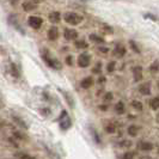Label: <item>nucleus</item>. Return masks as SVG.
Returning <instances> with one entry per match:
<instances>
[{
    "label": "nucleus",
    "instance_id": "f257e3e1",
    "mask_svg": "<svg viewBox=\"0 0 159 159\" xmlns=\"http://www.w3.org/2000/svg\"><path fill=\"white\" fill-rule=\"evenodd\" d=\"M64 19L66 23L71 24V25H78L83 22V17L78 13H75V12H66Z\"/></svg>",
    "mask_w": 159,
    "mask_h": 159
},
{
    "label": "nucleus",
    "instance_id": "f03ea898",
    "mask_svg": "<svg viewBox=\"0 0 159 159\" xmlns=\"http://www.w3.org/2000/svg\"><path fill=\"white\" fill-rule=\"evenodd\" d=\"M71 125H72V121L70 119V116L67 115L66 111H62L61 116H60V127H61V129L67 130L68 128L71 127Z\"/></svg>",
    "mask_w": 159,
    "mask_h": 159
},
{
    "label": "nucleus",
    "instance_id": "7ed1b4c3",
    "mask_svg": "<svg viewBox=\"0 0 159 159\" xmlns=\"http://www.w3.org/2000/svg\"><path fill=\"white\" fill-rule=\"evenodd\" d=\"M90 61H91V56L89 55L88 53H83L78 57V66L81 68H86L90 65Z\"/></svg>",
    "mask_w": 159,
    "mask_h": 159
},
{
    "label": "nucleus",
    "instance_id": "20e7f679",
    "mask_svg": "<svg viewBox=\"0 0 159 159\" xmlns=\"http://www.w3.org/2000/svg\"><path fill=\"white\" fill-rule=\"evenodd\" d=\"M28 23H29V25L31 26L32 29H40L41 26H42V24H43V20H42L41 17L31 16V17H29Z\"/></svg>",
    "mask_w": 159,
    "mask_h": 159
},
{
    "label": "nucleus",
    "instance_id": "39448f33",
    "mask_svg": "<svg viewBox=\"0 0 159 159\" xmlns=\"http://www.w3.org/2000/svg\"><path fill=\"white\" fill-rule=\"evenodd\" d=\"M39 1H34V0H28V1H24L23 4H22V6H23L24 11H26V12H29V11H32V10H36L37 6H39Z\"/></svg>",
    "mask_w": 159,
    "mask_h": 159
},
{
    "label": "nucleus",
    "instance_id": "423d86ee",
    "mask_svg": "<svg viewBox=\"0 0 159 159\" xmlns=\"http://www.w3.org/2000/svg\"><path fill=\"white\" fill-rule=\"evenodd\" d=\"M78 32L75 31L74 29H66L64 31V37L67 41H73V40H77L78 39Z\"/></svg>",
    "mask_w": 159,
    "mask_h": 159
},
{
    "label": "nucleus",
    "instance_id": "0eeeda50",
    "mask_svg": "<svg viewBox=\"0 0 159 159\" xmlns=\"http://www.w3.org/2000/svg\"><path fill=\"white\" fill-rule=\"evenodd\" d=\"M112 55L115 56V57H123V56L126 55V48L123 47L122 44H117L116 47L114 48V50H112Z\"/></svg>",
    "mask_w": 159,
    "mask_h": 159
},
{
    "label": "nucleus",
    "instance_id": "6e6552de",
    "mask_svg": "<svg viewBox=\"0 0 159 159\" xmlns=\"http://www.w3.org/2000/svg\"><path fill=\"white\" fill-rule=\"evenodd\" d=\"M139 92L143 96H150L151 95V84L143 83L141 85H139Z\"/></svg>",
    "mask_w": 159,
    "mask_h": 159
},
{
    "label": "nucleus",
    "instance_id": "1a4fd4ad",
    "mask_svg": "<svg viewBox=\"0 0 159 159\" xmlns=\"http://www.w3.org/2000/svg\"><path fill=\"white\" fill-rule=\"evenodd\" d=\"M43 59H44V61L48 64V66H50V67H53V68H55V70H60V68H61V64H60L57 60L49 59V57H47L46 55H43Z\"/></svg>",
    "mask_w": 159,
    "mask_h": 159
},
{
    "label": "nucleus",
    "instance_id": "9d476101",
    "mask_svg": "<svg viewBox=\"0 0 159 159\" xmlns=\"http://www.w3.org/2000/svg\"><path fill=\"white\" fill-rule=\"evenodd\" d=\"M133 77L135 81H140L143 79V67L141 66H135L133 68Z\"/></svg>",
    "mask_w": 159,
    "mask_h": 159
},
{
    "label": "nucleus",
    "instance_id": "9b49d317",
    "mask_svg": "<svg viewBox=\"0 0 159 159\" xmlns=\"http://www.w3.org/2000/svg\"><path fill=\"white\" fill-rule=\"evenodd\" d=\"M59 37V29L56 26H52L49 30H48V39L50 41H55Z\"/></svg>",
    "mask_w": 159,
    "mask_h": 159
},
{
    "label": "nucleus",
    "instance_id": "f8f14e48",
    "mask_svg": "<svg viewBox=\"0 0 159 159\" xmlns=\"http://www.w3.org/2000/svg\"><path fill=\"white\" fill-rule=\"evenodd\" d=\"M93 85V78L92 77H86L80 81V86L81 89H90Z\"/></svg>",
    "mask_w": 159,
    "mask_h": 159
},
{
    "label": "nucleus",
    "instance_id": "ddd939ff",
    "mask_svg": "<svg viewBox=\"0 0 159 159\" xmlns=\"http://www.w3.org/2000/svg\"><path fill=\"white\" fill-rule=\"evenodd\" d=\"M60 19H61V15H60V12H57V11H54V12H52V13L49 15V20H50L52 23H59Z\"/></svg>",
    "mask_w": 159,
    "mask_h": 159
},
{
    "label": "nucleus",
    "instance_id": "4468645a",
    "mask_svg": "<svg viewBox=\"0 0 159 159\" xmlns=\"http://www.w3.org/2000/svg\"><path fill=\"white\" fill-rule=\"evenodd\" d=\"M140 148L143 152H150L153 150V145H152V143H148V141H141L140 143Z\"/></svg>",
    "mask_w": 159,
    "mask_h": 159
},
{
    "label": "nucleus",
    "instance_id": "2eb2a0df",
    "mask_svg": "<svg viewBox=\"0 0 159 159\" xmlns=\"http://www.w3.org/2000/svg\"><path fill=\"white\" fill-rule=\"evenodd\" d=\"M104 130H105L108 134H112V133H115V130H116V126H115V123H112V122L107 123V125L104 126Z\"/></svg>",
    "mask_w": 159,
    "mask_h": 159
},
{
    "label": "nucleus",
    "instance_id": "dca6fc26",
    "mask_svg": "<svg viewBox=\"0 0 159 159\" xmlns=\"http://www.w3.org/2000/svg\"><path fill=\"white\" fill-rule=\"evenodd\" d=\"M125 110H126V108H125L123 102H119V103L115 104V112H116V114L122 115V114H125Z\"/></svg>",
    "mask_w": 159,
    "mask_h": 159
},
{
    "label": "nucleus",
    "instance_id": "f3484780",
    "mask_svg": "<svg viewBox=\"0 0 159 159\" xmlns=\"http://www.w3.org/2000/svg\"><path fill=\"white\" fill-rule=\"evenodd\" d=\"M127 133L130 136H136L138 135V133H139V127L135 126V125H132V126H129V127H128Z\"/></svg>",
    "mask_w": 159,
    "mask_h": 159
},
{
    "label": "nucleus",
    "instance_id": "a211bd4d",
    "mask_svg": "<svg viewBox=\"0 0 159 159\" xmlns=\"http://www.w3.org/2000/svg\"><path fill=\"white\" fill-rule=\"evenodd\" d=\"M150 107L152 110H157L159 109V97H154L150 101Z\"/></svg>",
    "mask_w": 159,
    "mask_h": 159
},
{
    "label": "nucleus",
    "instance_id": "6ab92c4d",
    "mask_svg": "<svg viewBox=\"0 0 159 159\" xmlns=\"http://www.w3.org/2000/svg\"><path fill=\"white\" fill-rule=\"evenodd\" d=\"M10 70H11V73H12V75H13L15 78H19V77H20L19 71H18V68H17V66L15 64H11V66H10Z\"/></svg>",
    "mask_w": 159,
    "mask_h": 159
},
{
    "label": "nucleus",
    "instance_id": "aec40b11",
    "mask_svg": "<svg viewBox=\"0 0 159 159\" xmlns=\"http://www.w3.org/2000/svg\"><path fill=\"white\" fill-rule=\"evenodd\" d=\"M74 46L77 48H81V49H85V48L89 47V44L84 40H77L75 43H74Z\"/></svg>",
    "mask_w": 159,
    "mask_h": 159
},
{
    "label": "nucleus",
    "instance_id": "412c9836",
    "mask_svg": "<svg viewBox=\"0 0 159 159\" xmlns=\"http://www.w3.org/2000/svg\"><path fill=\"white\" fill-rule=\"evenodd\" d=\"M132 107H133V108H134L135 110H139V111H141V110L143 109V103H141L140 101H136V99H135V101H133V102H132Z\"/></svg>",
    "mask_w": 159,
    "mask_h": 159
},
{
    "label": "nucleus",
    "instance_id": "4be33fe9",
    "mask_svg": "<svg viewBox=\"0 0 159 159\" xmlns=\"http://www.w3.org/2000/svg\"><path fill=\"white\" fill-rule=\"evenodd\" d=\"M90 40L92 41V42H95V43H104V40L102 37H99V36H97L95 34H92V35H90Z\"/></svg>",
    "mask_w": 159,
    "mask_h": 159
},
{
    "label": "nucleus",
    "instance_id": "5701e85b",
    "mask_svg": "<svg viewBox=\"0 0 159 159\" xmlns=\"http://www.w3.org/2000/svg\"><path fill=\"white\" fill-rule=\"evenodd\" d=\"M13 120L16 121L17 125H18V126L23 127L24 129H28V125H26V123H25V122H24V121H23L22 119H19V117H17V116H13Z\"/></svg>",
    "mask_w": 159,
    "mask_h": 159
},
{
    "label": "nucleus",
    "instance_id": "b1692460",
    "mask_svg": "<svg viewBox=\"0 0 159 159\" xmlns=\"http://www.w3.org/2000/svg\"><path fill=\"white\" fill-rule=\"evenodd\" d=\"M150 71H151V73H157V72L159 71V62L158 61H154L153 64L150 66Z\"/></svg>",
    "mask_w": 159,
    "mask_h": 159
},
{
    "label": "nucleus",
    "instance_id": "393cba45",
    "mask_svg": "<svg viewBox=\"0 0 159 159\" xmlns=\"http://www.w3.org/2000/svg\"><path fill=\"white\" fill-rule=\"evenodd\" d=\"M16 157L18 159H35V158H32L31 156H29V154L24 153V152H19V153H17Z\"/></svg>",
    "mask_w": 159,
    "mask_h": 159
},
{
    "label": "nucleus",
    "instance_id": "a878e982",
    "mask_svg": "<svg viewBox=\"0 0 159 159\" xmlns=\"http://www.w3.org/2000/svg\"><path fill=\"white\" fill-rule=\"evenodd\" d=\"M116 70V62L115 61H111V62H109L108 66H107V71L109 72V73H111Z\"/></svg>",
    "mask_w": 159,
    "mask_h": 159
},
{
    "label": "nucleus",
    "instance_id": "bb28decb",
    "mask_svg": "<svg viewBox=\"0 0 159 159\" xmlns=\"http://www.w3.org/2000/svg\"><path fill=\"white\" fill-rule=\"evenodd\" d=\"M134 156H135V153L132 151H128V152H125V154H123V159H134Z\"/></svg>",
    "mask_w": 159,
    "mask_h": 159
},
{
    "label": "nucleus",
    "instance_id": "cd10ccee",
    "mask_svg": "<svg viewBox=\"0 0 159 159\" xmlns=\"http://www.w3.org/2000/svg\"><path fill=\"white\" fill-rule=\"evenodd\" d=\"M129 44L132 46V49H133V50H134L135 53H140V50H139V48L136 47V44H135V43H134V42H133V41H130V42H129Z\"/></svg>",
    "mask_w": 159,
    "mask_h": 159
},
{
    "label": "nucleus",
    "instance_id": "c85d7f7f",
    "mask_svg": "<svg viewBox=\"0 0 159 159\" xmlns=\"http://www.w3.org/2000/svg\"><path fill=\"white\" fill-rule=\"evenodd\" d=\"M130 145H132V141H129V140H123L122 143H121L122 147H129Z\"/></svg>",
    "mask_w": 159,
    "mask_h": 159
},
{
    "label": "nucleus",
    "instance_id": "c756f323",
    "mask_svg": "<svg viewBox=\"0 0 159 159\" xmlns=\"http://www.w3.org/2000/svg\"><path fill=\"white\" fill-rule=\"evenodd\" d=\"M101 66H102L101 62H98V64L96 65V67L93 68V73H99V72H101V68H102Z\"/></svg>",
    "mask_w": 159,
    "mask_h": 159
},
{
    "label": "nucleus",
    "instance_id": "7c9ffc66",
    "mask_svg": "<svg viewBox=\"0 0 159 159\" xmlns=\"http://www.w3.org/2000/svg\"><path fill=\"white\" fill-rule=\"evenodd\" d=\"M66 62L70 65V66H72V64H73V59H72L71 55H68L67 57H66Z\"/></svg>",
    "mask_w": 159,
    "mask_h": 159
},
{
    "label": "nucleus",
    "instance_id": "2f4dec72",
    "mask_svg": "<svg viewBox=\"0 0 159 159\" xmlns=\"http://www.w3.org/2000/svg\"><path fill=\"white\" fill-rule=\"evenodd\" d=\"M104 98H105V101H111V99H112V93H111V92L107 93V96H105Z\"/></svg>",
    "mask_w": 159,
    "mask_h": 159
},
{
    "label": "nucleus",
    "instance_id": "473e14b6",
    "mask_svg": "<svg viewBox=\"0 0 159 159\" xmlns=\"http://www.w3.org/2000/svg\"><path fill=\"white\" fill-rule=\"evenodd\" d=\"M104 81H105V78H103V77H102L101 79H98V84H102V83H104Z\"/></svg>",
    "mask_w": 159,
    "mask_h": 159
},
{
    "label": "nucleus",
    "instance_id": "72a5a7b5",
    "mask_svg": "<svg viewBox=\"0 0 159 159\" xmlns=\"http://www.w3.org/2000/svg\"><path fill=\"white\" fill-rule=\"evenodd\" d=\"M2 108H4V103L0 101V109H2Z\"/></svg>",
    "mask_w": 159,
    "mask_h": 159
},
{
    "label": "nucleus",
    "instance_id": "f704fd0d",
    "mask_svg": "<svg viewBox=\"0 0 159 159\" xmlns=\"http://www.w3.org/2000/svg\"><path fill=\"white\" fill-rule=\"evenodd\" d=\"M141 159H151V158H150V157H143Z\"/></svg>",
    "mask_w": 159,
    "mask_h": 159
},
{
    "label": "nucleus",
    "instance_id": "c9c22d12",
    "mask_svg": "<svg viewBox=\"0 0 159 159\" xmlns=\"http://www.w3.org/2000/svg\"><path fill=\"white\" fill-rule=\"evenodd\" d=\"M157 120H158V122H159V114H158V116H157Z\"/></svg>",
    "mask_w": 159,
    "mask_h": 159
},
{
    "label": "nucleus",
    "instance_id": "e433bc0d",
    "mask_svg": "<svg viewBox=\"0 0 159 159\" xmlns=\"http://www.w3.org/2000/svg\"><path fill=\"white\" fill-rule=\"evenodd\" d=\"M158 88H159V81H158Z\"/></svg>",
    "mask_w": 159,
    "mask_h": 159
}]
</instances>
